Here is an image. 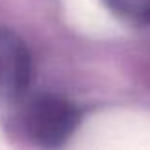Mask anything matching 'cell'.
Segmentation results:
<instances>
[{
	"label": "cell",
	"mask_w": 150,
	"mask_h": 150,
	"mask_svg": "<svg viewBox=\"0 0 150 150\" xmlns=\"http://www.w3.org/2000/svg\"><path fill=\"white\" fill-rule=\"evenodd\" d=\"M78 114L70 103L57 97H40L29 106L27 131L34 143L46 148H57L70 137Z\"/></svg>",
	"instance_id": "1"
}]
</instances>
